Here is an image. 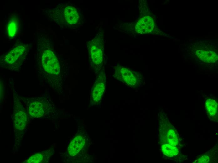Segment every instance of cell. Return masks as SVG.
I'll list each match as a JSON object with an SVG mask.
<instances>
[{
    "label": "cell",
    "mask_w": 218,
    "mask_h": 163,
    "mask_svg": "<svg viewBox=\"0 0 218 163\" xmlns=\"http://www.w3.org/2000/svg\"><path fill=\"white\" fill-rule=\"evenodd\" d=\"M45 157L44 154L42 153L36 154L30 157L27 160L26 163H40L43 161Z\"/></svg>",
    "instance_id": "2e32d148"
},
{
    "label": "cell",
    "mask_w": 218,
    "mask_h": 163,
    "mask_svg": "<svg viewBox=\"0 0 218 163\" xmlns=\"http://www.w3.org/2000/svg\"><path fill=\"white\" fill-rule=\"evenodd\" d=\"M17 27V23L15 19H12L9 22L7 26V30L9 37H13L15 36L16 33Z\"/></svg>",
    "instance_id": "5bb4252c"
},
{
    "label": "cell",
    "mask_w": 218,
    "mask_h": 163,
    "mask_svg": "<svg viewBox=\"0 0 218 163\" xmlns=\"http://www.w3.org/2000/svg\"><path fill=\"white\" fill-rule=\"evenodd\" d=\"M87 45L91 65L93 68L96 69L103 61V50L99 39L96 36Z\"/></svg>",
    "instance_id": "5b68a950"
},
{
    "label": "cell",
    "mask_w": 218,
    "mask_h": 163,
    "mask_svg": "<svg viewBox=\"0 0 218 163\" xmlns=\"http://www.w3.org/2000/svg\"><path fill=\"white\" fill-rule=\"evenodd\" d=\"M167 140L169 144L173 146H175L178 143V136L175 132L172 129L169 130L167 134Z\"/></svg>",
    "instance_id": "9a60e30c"
},
{
    "label": "cell",
    "mask_w": 218,
    "mask_h": 163,
    "mask_svg": "<svg viewBox=\"0 0 218 163\" xmlns=\"http://www.w3.org/2000/svg\"><path fill=\"white\" fill-rule=\"evenodd\" d=\"M14 128L19 131H23L28 124V117L27 111L21 104L20 101L15 99Z\"/></svg>",
    "instance_id": "8992f818"
},
{
    "label": "cell",
    "mask_w": 218,
    "mask_h": 163,
    "mask_svg": "<svg viewBox=\"0 0 218 163\" xmlns=\"http://www.w3.org/2000/svg\"><path fill=\"white\" fill-rule=\"evenodd\" d=\"M85 143V139L83 137L76 136L71 141L68 147V153L72 156L76 155L84 147Z\"/></svg>",
    "instance_id": "30bf717a"
},
{
    "label": "cell",
    "mask_w": 218,
    "mask_h": 163,
    "mask_svg": "<svg viewBox=\"0 0 218 163\" xmlns=\"http://www.w3.org/2000/svg\"><path fill=\"white\" fill-rule=\"evenodd\" d=\"M196 55L202 60L207 63H214L218 60L217 55L212 51L199 50L196 51Z\"/></svg>",
    "instance_id": "8fae6325"
},
{
    "label": "cell",
    "mask_w": 218,
    "mask_h": 163,
    "mask_svg": "<svg viewBox=\"0 0 218 163\" xmlns=\"http://www.w3.org/2000/svg\"><path fill=\"white\" fill-rule=\"evenodd\" d=\"M205 109L210 117H213L217 114V103L214 99L209 98L206 100Z\"/></svg>",
    "instance_id": "7c38bea8"
},
{
    "label": "cell",
    "mask_w": 218,
    "mask_h": 163,
    "mask_svg": "<svg viewBox=\"0 0 218 163\" xmlns=\"http://www.w3.org/2000/svg\"><path fill=\"white\" fill-rule=\"evenodd\" d=\"M115 77L118 80L128 86H134L136 82V79L134 74L128 68L118 67L116 69Z\"/></svg>",
    "instance_id": "ba28073f"
},
{
    "label": "cell",
    "mask_w": 218,
    "mask_h": 163,
    "mask_svg": "<svg viewBox=\"0 0 218 163\" xmlns=\"http://www.w3.org/2000/svg\"><path fill=\"white\" fill-rule=\"evenodd\" d=\"M27 51L26 45H19L15 46L8 52L2 59L4 66L9 67V69L14 71L18 68L23 61Z\"/></svg>",
    "instance_id": "277c9868"
},
{
    "label": "cell",
    "mask_w": 218,
    "mask_h": 163,
    "mask_svg": "<svg viewBox=\"0 0 218 163\" xmlns=\"http://www.w3.org/2000/svg\"><path fill=\"white\" fill-rule=\"evenodd\" d=\"M154 23L153 18L149 16H145L140 19L135 27L137 32L144 34L150 32L153 29Z\"/></svg>",
    "instance_id": "9c48e42d"
},
{
    "label": "cell",
    "mask_w": 218,
    "mask_h": 163,
    "mask_svg": "<svg viewBox=\"0 0 218 163\" xmlns=\"http://www.w3.org/2000/svg\"><path fill=\"white\" fill-rule=\"evenodd\" d=\"M161 148L164 154L168 157H173L177 155L178 153V148L169 144L163 145L161 146Z\"/></svg>",
    "instance_id": "4fadbf2b"
},
{
    "label": "cell",
    "mask_w": 218,
    "mask_h": 163,
    "mask_svg": "<svg viewBox=\"0 0 218 163\" xmlns=\"http://www.w3.org/2000/svg\"><path fill=\"white\" fill-rule=\"evenodd\" d=\"M27 100L28 115L32 118L44 117L51 108L49 102L44 97L29 98Z\"/></svg>",
    "instance_id": "3957f363"
},
{
    "label": "cell",
    "mask_w": 218,
    "mask_h": 163,
    "mask_svg": "<svg viewBox=\"0 0 218 163\" xmlns=\"http://www.w3.org/2000/svg\"><path fill=\"white\" fill-rule=\"evenodd\" d=\"M39 50V64L42 71L49 79L53 82L60 79V66L54 51L49 47L43 46Z\"/></svg>",
    "instance_id": "6da1fadb"
},
{
    "label": "cell",
    "mask_w": 218,
    "mask_h": 163,
    "mask_svg": "<svg viewBox=\"0 0 218 163\" xmlns=\"http://www.w3.org/2000/svg\"><path fill=\"white\" fill-rule=\"evenodd\" d=\"M210 158L208 156L204 155L200 157L195 161L196 163H208L209 161Z\"/></svg>",
    "instance_id": "e0dca14e"
},
{
    "label": "cell",
    "mask_w": 218,
    "mask_h": 163,
    "mask_svg": "<svg viewBox=\"0 0 218 163\" xmlns=\"http://www.w3.org/2000/svg\"><path fill=\"white\" fill-rule=\"evenodd\" d=\"M105 78L99 75L96 79L91 92V99L93 103H96L101 99L105 89Z\"/></svg>",
    "instance_id": "52a82bcc"
},
{
    "label": "cell",
    "mask_w": 218,
    "mask_h": 163,
    "mask_svg": "<svg viewBox=\"0 0 218 163\" xmlns=\"http://www.w3.org/2000/svg\"><path fill=\"white\" fill-rule=\"evenodd\" d=\"M51 19L56 23L66 26H75L79 24L81 15L77 7L65 4L52 10Z\"/></svg>",
    "instance_id": "7a4b0ae2"
}]
</instances>
